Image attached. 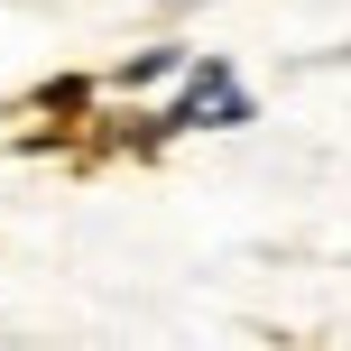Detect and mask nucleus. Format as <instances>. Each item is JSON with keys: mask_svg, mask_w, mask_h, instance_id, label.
I'll list each match as a JSON object with an SVG mask.
<instances>
[{"mask_svg": "<svg viewBox=\"0 0 351 351\" xmlns=\"http://www.w3.org/2000/svg\"><path fill=\"white\" fill-rule=\"evenodd\" d=\"M37 102H47V111H84V102H93V84H84V74H74V84H47V93H37Z\"/></svg>", "mask_w": 351, "mask_h": 351, "instance_id": "obj_3", "label": "nucleus"}, {"mask_svg": "<svg viewBox=\"0 0 351 351\" xmlns=\"http://www.w3.org/2000/svg\"><path fill=\"white\" fill-rule=\"evenodd\" d=\"M241 121H250V93L231 84V65H222V56H204V65L185 74V102H176L158 130H241Z\"/></svg>", "mask_w": 351, "mask_h": 351, "instance_id": "obj_1", "label": "nucleus"}, {"mask_svg": "<svg viewBox=\"0 0 351 351\" xmlns=\"http://www.w3.org/2000/svg\"><path fill=\"white\" fill-rule=\"evenodd\" d=\"M176 65H185L176 47H148V56H130V65H121V84H167Z\"/></svg>", "mask_w": 351, "mask_h": 351, "instance_id": "obj_2", "label": "nucleus"}]
</instances>
